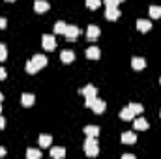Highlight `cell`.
Instances as JSON below:
<instances>
[{
  "label": "cell",
  "instance_id": "obj_35",
  "mask_svg": "<svg viewBox=\"0 0 161 159\" xmlns=\"http://www.w3.org/2000/svg\"><path fill=\"white\" fill-rule=\"evenodd\" d=\"M8 2H15V0H8Z\"/></svg>",
  "mask_w": 161,
  "mask_h": 159
},
{
  "label": "cell",
  "instance_id": "obj_11",
  "mask_svg": "<svg viewBox=\"0 0 161 159\" xmlns=\"http://www.w3.org/2000/svg\"><path fill=\"white\" fill-rule=\"evenodd\" d=\"M105 17H107L109 21H116V19L120 17V9H116V8H107V9H105Z\"/></svg>",
  "mask_w": 161,
  "mask_h": 159
},
{
  "label": "cell",
  "instance_id": "obj_1",
  "mask_svg": "<svg viewBox=\"0 0 161 159\" xmlns=\"http://www.w3.org/2000/svg\"><path fill=\"white\" fill-rule=\"evenodd\" d=\"M84 154L88 157H96L99 154V146H97V137H88L84 140Z\"/></svg>",
  "mask_w": 161,
  "mask_h": 159
},
{
  "label": "cell",
  "instance_id": "obj_4",
  "mask_svg": "<svg viewBox=\"0 0 161 159\" xmlns=\"http://www.w3.org/2000/svg\"><path fill=\"white\" fill-rule=\"evenodd\" d=\"M79 34H80V30H79V26H75V25H68V28H66V32H64L66 40H69V41L77 40Z\"/></svg>",
  "mask_w": 161,
  "mask_h": 159
},
{
  "label": "cell",
  "instance_id": "obj_10",
  "mask_svg": "<svg viewBox=\"0 0 161 159\" xmlns=\"http://www.w3.org/2000/svg\"><path fill=\"white\" fill-rule=\"evenodd\" d=\"M32 62H34V66H36L38 69H41V68L47 66V58H45L43 54H34V56H32Z\"/></svg>",
  "mask_w": 161,
  "mask_h": 159
},
{
  "label": "cell",
  "instance_id": "obj_29",
  "mask_svg": "<svg viewBox=\"0 0 161 159\" xmlns=\"http://www.w3.org/2000/svg\"><path fill=\"white\" fill-rule=\"evenodd\" d=\"M6 26H8V21H6V19H2V17H0V28H6Z\"/></svg>",
  "mask_w": 161,
  "mask_h": 159
},
{
  "label": "cell",
  "instance_id": "obj_39",
  "mask_svg": "<svg viewBox=\"0 0 161 159\" xmlns=\"http://www.w3.org/2000/svg\"><path fill=\"white\" fill-rule=\"evenodd\" d=\"M159 114H161V112H159Z\"/></svg>",
  "mask_w": 161,
  "mask_h": 159
},
{
  "label": "cell",
  "instance_id": "obj_34",
  "mask_svg": "<svg viewBox=\"0 0 161 159\" xmlns=\"http://www.w3.org/2000/svg\"><path fill=\"white\" fill-rule=\"evenodd\" d=\"M2 99H4V96H2V94H0V103H2Z\"/></svg>",
  "mask_w": 161,
  "mask_h": 159
},
{
  "label": "cell",
  "instance_id": "obj_13",
  "mask_svg": "<svg viewBox=\"0 0 161 159\" xmlns=\"http://www.w3.org/2000/svg\"><path fill=\"white\" fill-rule=\"evenodd\" d=\"M60 60H62L64 64H69V62L75 60V52H73V51H62V52H60Z\"/></svg>",
  "mask_w": 161,
  "mask_h": 159
},
{
  "label": "cell",
  "instance_id": "obj_31",
  "mask_svg": "<svg viewBox=\"0 0 161 159\" xmlns=\"http://www.w3.org/2000/svg\"><path fill=\"white\" fill-rule=\"evenodd\" d=\"M122 159H135V156H133V154H124Z\"/></svg>",
  "mask_w": 161,
  "mask_h": 159
},
{
  "label": "cell",
  "instance_id": "obj_19",
  "mask_svg": "<svg viewBox=\"0 0 161 159\" xmlns=\"http://www.w3.org/2000/svg\"><path fill=\"white\" fill-rule=\"evenodd\" d=\"M64 156H66V150H64V148H51V157L62 159Z\"/></svg>",
  "mask_w": 161,
  "mask_h": 159
},
{
  "label": "cell",
  "instance_id": "obj_38",
  "mask_svg": "<svg viewBox=\"0 0 161 159\" xmlns=\"http://www.w3.org/2000/svg\"><path fill=\"white\" fill-rule=\"evenodd\" d=\"M159 84H161V79H159Z\"/></svg>",
  "mask_w": 161,
  "mask_h": 159
},
{
  "label": "cell",
  "instance_id": "obj_14",
  "mask_svg": "<svg viewBox=\"0 0 161 159\" xmlns=\"http://www.w3.org/2000/svg\"><path fill=\"white\" fill-rule=\"evenodd\" d=\"M34 9H36V13H45V11L49 9V2H45V0H36V2H34Z\"/></svg>",
  "mask_w": 161,
  "mask_h": 159
},
{
  "label": "cell",
  "instance_id": "obj_21",
  "mask_svg": "<svg viewBox=\"0 0 161 159\" xmlns=\"http://www.w3.org/2000/svg\"><path fill=\"white\" fill-rule=\"evenodd\" d=\"M66 28H68V25H66L64 21H58V23L54 25V34H64Z\"/></svg>",
  "mask_w": 161,
  "mask_h": 159
},
{
  "label": "cell",
  "instance_id": "obj_26",
  "mask_svg": "<svg viewBox=\"0 0 161 159\" xmlns=\"http://www.w3.org/2000/svg\"><path fill=\"white\" fill-rule=\"evenodd\" d=\"M86 6H88L90 9H97V8L101 6V0H86Z\"/></svg>",
  "mask_w": 161,
  "mask_h": 159
},
{
  "label": "cell",
  "instance_id": "obj_5",
  "mask_svg": "<svg viewBox=\"0 0 161 159\" xmlns=\"http://www.w3.org/2000/svg\"><path fill=\"white\" fill-rule=\"evenodd\" d=\"M150 127V123H148V120L146 118H133V129H137V131H146Z\"/></svg>",
  "mask_w": 161,
  "mask_h": 159
},
{
  "label": "cell",
  "instance_id": "obj_37",
  "mask_svg": "<svg viewBox=\"0 0 161 159\" xmlns=\"http://www.w3.org/2000/svg\"><path fill=\"white\" fill-rule=\"evenodd\" d=\"M120 2H124V0H118V4H120Z\"/></svg>",
  "mask_w": 161,
  "mask_h": 159
},
{
  "label": "cell",
  "instance_id": "obj_30",
  "mask_svg": "<svg viewBox=\"0 0 161 159\" xmlns=\"http://www.w3.org/2000/svg\"><path fill=\"white\" fill-rule=\"evenodd\" d=\"M4 79H6V69L0 68V80H4Z\"/></svg>",
  "mask_w": 161,
  "mask_h": 159
},
{
  "label": "cell",
  "instance_id": "obj_18",
  "mask_svg": "<svg viewBox=\"0 0 161 159\" xmlns=\"http://www.w3.org/2000/svg\"><path fill=\"white\" fill-rule=\"evenodd\" d=\"M53 144V137L51 135H41L40 137V146L41 148H49Z\"/></svg>",
  "mask_w": 161,
  "mask_h": 159
},
{
  "label": "cell",
  "instance_id": "obj_23",
  "mask_svg": "<svg viewBox=\"0 0 161 159\" xmlns=\"http://www.w3.org/2000/svg\"><path fill=\"white\" fill-rule=\"evenodd\" d=\"M129 109H131L133 114H141V112L144 111V107H142L141 103H129Z\"/></svg>",
  "mask_w": 161,
  "mask_h": 159
},
{
  "label": "cell",
  "instance_id": "obj_12",
  "mask_svg": "<svg viewBox=\"0 0 161 159\" xmlns=\"http://www.w3.org/2000/svg\"><path fill=\"white\" fill-rule=\"evenodd\" d=\"M101 56V51L97 49V47H88L86 49V58H90V60H97Z\"/></svg>",
  "mask_w": 161,
  "mask_h": 159
},
{
  "label": "cell",
  "instance_id": "obj_32",
  "mask_svg": "<svg viewBox=\"0 0 161 159\" xmlns=\"http://www.w3.org/2000/svg\"><path fill=\"white\" fill-rule=\"evenodd\" d=\"M4 125H6V120H4V116H0V129H2Z\"/></svg>",
  "mask_w": 161,
  "mask_h": 159
},
{
  "label": "cell",
  "instance_id": "obj_22",
  "mask_svg": "<svg viewBox=\"0 0 161 159\" xmlns=\"http://www.w3.org/2000/svg\"><path fill=\"white\" fill-rule=\"evenodd\" d=\"M26 157L28 159H40L41 152L40 150H34V148H28V150H26Z\"/></svg>",
  "mask_w": 161,
  "mask_h": 159
},
{
  "label": "cell",
  "instance_id": "obj_7",
  "mask_svg": "<svg viewBox=\"0 0 161 159\" xmlns=\"http://www.w3.org/2000/svg\"><path fill=\"white\" fill-rule=\"evenodd\" d=\"M80 94H82L84 97H96V96H97V88H96L94 84H88V86H84V88L80 90Z\"/></svg>",
  "mask_w": 161,
  "mask_h": 159
},
{
  "label": "cell",
  "instance_id": "obj_25",
  "mask_svg": "<svg viewBox=\"0 0 161 159\" xmlns=\"http://www.w3.org/2000/svg\"><path fill=\"white\" fill-rule=\"evenodd\" d=\"M38 71H40V69L34 66V62H32V60H28V62H26V73L34 75V73H38Z\"/></svg>",
  "mask_w": 161,
  "mask_h": 159
},
{
  "label": "cell",
  "instance_id": "obj_36",
  "mask_svg": "<svg viewBox=\"0 0 161 159\" xmlns=\"http://www.w3.org/2000/svg\"><path fill=\"white\" fill-rule=\"evenodd\" d=\"M0 112H2V105H0Z\"/></svg>",
  "mask_w": 161,
  "mask_h": 159
},
{
  "label": "cell",
  "instance_id": "obj_15",
  "mask_svg": "<svg viewBox=\"0 0 161 159\" xmlns=\"http://www.w3.org/2000/svg\"><path fill=\"white\" fill-rule=\"evenodd\" d=\"M137 28H139L141 32H148V30L152 28V23L146 21V19H139V21H137Z\"/></svg>",
  "mask_w": 161,
  "mask_h": 159
},
{
  "label": "cell",
  "instance_id": "obj_20",
  "mask_svg": "<svg viewBox=\"0 0 161 159\" xmlns=\"http://www.w3.org/2000/svg\"><path fill=\"white\" fill-rule=\"evenodd\" d=\"M120 118H122V120H127V122H129V120L135 118V114L131 112V109H129V107H125V109H122V111H120Z\"/></svg>",
  "mask_w": 161,
  "mask_h": 159
},
{
  "label": "cell",
  "instance_id": "obj_28",
  "mask_svg": "<svg viewBox=\"0 0 161 159\" xmlns=\"http://www.w3.org/2000/svg\"><path fill=\"white\" fill-rule=\"evenodd\" d=\"M107 4V8H116L118 6V0H103Z\"/></svg>",
  "mask_w": 161,
  "mask_h": 159
},
{
  "label": "cell",
  "instance_id": "obj_3",
  "mask_svg": "<svg viewBox=\"0 0 161 159\" xmlns=\"http://www.w3.org/2000/svg\"><path fill=\"white\" fill-rule=\"evenodd\" d=\"M41 45H43L45 51H54V47H56V40H54V36L43 34V38H41Z\"/></svg>",
  "mask_w": 161,
  "mask_h": 159
},
{
  "label": "cell",
  "instance_id": "obj_6",
  "mask_svg": "<svg viewBox=\"0 0 161 159\" xmlns=\"http://www.w3.org/2000/svg\"><path fill=\"white\" fill-rule=\"evenodd\" d=\"M99 34H101V30H99V26H96V25H90L88 30H86V38L90 41H96L99 38Z\"/></svg>",
  "mask_w": 161,
  "mask_h": 159
},
{
  "label": "cell",
  "instance_id": "obj_8",
  "mask_svg": "<svg viewBox=\"0 0 161 159\" xmlns=\"http://www.w3.org/2000/svg\"><path fill=\"white\" fill-rule=\"evenodd\" d=\"M122 142L124 144H135L137 142V135L133 133V131H127V133H122Z\"/></svg>",
  "mask_w": 161,
  "mask_h": 159
},
{
  "label": "cell",
  "instance_id": "obj_24",
  "mask_svg": "<svg viewBox=\"0 0 161 159\" xmlns=\"http://www.w3.org/2000/svg\"><path fill=\"white\" fill-rule=\"evenodd\" d=\"M150 17L159 19L161 17V6H150Z\"/></svg>",
  "mask_w": 161,
  "mask_h": 159
},
{
  "label": "cell",
  "instance_id": "obj_16",
  "mask_svg": "<svg viewBox=\"0 0 161 159\" xmlns=\"http://www.w3.org/2000/svg\"><path fill=\"white\" fill-rule=\"evenodd\" d=\"M34 99H36V97H34L32 94H23V96H21V105H23V107H30V105H34Z\"/></svg>",
  "mask_w": 161,
  "mask_h": 159
},
{
  "label": "cell",
  "instance_id": "obj_2",
  "mask_svg": "<svg viewBox=\"0 0 161 159\" xmlns=\"http://www.w3.org/2000/svg\"><path fill=\"white\" fill-rule=\"evenodd\" d=\"M84 105L88 107V109H92L96 114H101L103 111H105V101H101V99H97V96L96 97H86V101H84Z\"/></svg>",
  "mask_w": 161,
  "mask_h": 159
},
{
  "label": "cell",
  "instance_id": "obj_17",
  "mask_svg": "<svg viewBox=\"0 0 161 159\" xmlns=\"http://www.w3.org/2000/svg\"><path fill=\"white\" fill-rule=\"evenodd\" d=\"M84 133H86V137H97L99 135V127L97 125H86Z\"/></svg>",
  "mask_w": 161,
  "mask_h": 159
},
{
  "label": "cell",
  "instance_id": "obj_9",
  "mask_svg": "<svg viewBox=\"0 0 161 159\" xmlns=\"http://www.w3.org/2000/svg\"><path fill=\"white\" fill-rule=\"evenodd\" d=\"M131 66H133V69H137V71H142V69L146 68V60H144V58H139V56H135V58L131 60Z\"/></svg>",
  "mask_w": 161,
  "mask_h": 159
},
{
  "label": "cell",
  "instance_id": "obj_33",
  "mask_svg": "<svg viewBox=\"0 0 161 159\" xmlns=\"http://www.w3.org/2000/svg\"><path fill=\"white\" fill-rule=\"evenodd\" d=\"M2 156H6V150H4V148H0V157H2Z\"/></svg>",
  "mask_w": 161,
  "mask_h": 159
},
{
  "label": "cell",
  "instance_id": "obj_27",
  "mask_svg": "<svg viewBox=\"0 0 161 159\" xmlns=\"http://www.w3.org/2000/svg\"><path fill=\"white\" fill-rule=\"evenodd\" d=\"M6 56H8V49H6V45H2V43H0V62H2V60H6Z\"/></svg>",
  "mask_w": 161,
  "mask_h": 159
}]
</instances>
